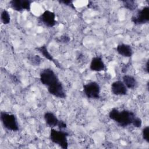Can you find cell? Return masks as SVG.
I'll list each match as a JSON object with an SVG mask.
<instances>
[{"mask_svg":"<svg viewBox=\"0 0 149 149\" xmlns=\"http://www.w3.org/2000/svg\"><path fill=\"white\" fill-rule=\"evenodd\" d=\"M109 117L122 127H126L132 125L139 128L142 125L141 119L136 116L133 112L127 109L120 111L115 108H112L109 112Z\"/></svg>","mask_w":149,"mask_h":149,"instance_id":"1","label":"cell"},{"mask_svg":"<svg viewBox=\"0 0 149 149\" xmlns=\"http://www.w3.org/2000/svg\"><path fill=\"white\" fill-rule=\"evenodd\" d=\"M69 133L62 130H56L54 129H51L49 134V139L51 141L58 145L63 149L68 148V137Z\"/></svg>","mask_w":149,"mask_h":149,"instance_id":"2","label":"cell"},{"mask_svg":"<svg viewBox=\"0 0 149 149\" xmlns=\"http://www.w3.org/2000/svg\"><path fill=\"white\" fill-rule=\"evenodd\" d=\"M0 118L3 126L6 129L13 132L19 130V125L15 115L2 111L0 113Z\"/></svg>","mask_w":149,"mask_h":149,"instance_id":"3","label":"cell"},{"mask_svg":"<svg viewBox=\"0 0 149 149\" xmlns=\"http://www.w3.org/2000/svg\"><path fill=\"white\" fill-rule=\"evenodd\" d=\"M40 80L41 83L47 87L52 86L59 81L56 73L50 68H45L41 71Z\"/></svg>","mask_w":149,"mask_h":149,"instance_id":"4","label":"cell"},{"mask_svg":"<svg viewBox=\"0 0 149 149\" xmlns=\"http://www.w3.org/2000/svg\"><path fill=\"white\" fill-rule=\"evenodd\" d=\"M83 93L90 99H98L100 97V86L96 81H91L83 86Z\"/></svg>","mask_w":149,"mask_h":149,"instance_id":"5","label":"cell"},{"mask_svg":"<svg viewBox=\"0 0 149 149\" xmlns=\"http://www.w3.org/2000/svg\"><path fill=\"white\" fill-rule=\"evenodd\" d=\"M132 22L135 24H143L149 21V8L144 6L132 17Z\"/></svg>","mask_w":149,"mask_h":149,"instance_id":"6","label":"cell"},{"mask_svg":"<svg viewBox=\"0 0 149 149\" xmlns=\"http://www.w3.org/2000/svg\"><path fill=\"white\" fill-rule=\"evenodd\" d=\"M33 1L30 0H12L9 2L10 8L17 12H22L23 10L30 11L31 4Z\"/></svg>","mask_w":149,"mask_h":149,"instance_id":"7","label":"cell"},{"mask_svg":"<svg viewBox=\"0 0 149 149\" xmlns=\"http://www.w3.org/2000/svg\"><path fill=\"white\" fill-rule=\"evenodd\" d=\"M55 17L56 16L54 12L47 10L39 16V20L45 26L52 27L56 24Z\"/></svg>","mask_w":149,"mask_h":149,"instance_id":"8","label":"cell"},{"mask_svg":"<svg viewBox=\"0 0 149 149\" xmlns=\"http://www.w3.org/2000/svg\"><path fill=\"white\" fill-rule=\"evenodd\" d=\"M47 88L49 93L55 97L62 99L65 98L66 97V93L63 88V84L60 81L58 83L54 84L53 86Z\"/></svg>","mask_w":149,"mask_h":149,"instance_id":"9","label":"cell"},{"mask_svg":"<svg viewBox=\"0 0 149 149\" xmlns=\"http://www.w3.org/2000/svg\"><path fill=\"white\" fill-rule=\"evenodd\" d=\"M111 92L115 95H125L127 93V88L121 80L113 81L111 86Z\"/></svg>","mask_w":149,"mask_h":149,"instance_id":"10","label":"cell"},{"mask_svg":"<svg viewBox=\"0 0 149 149\" xmlns=\"http://www.w3.org/2000/svg\"><path fill=\"white\" fill-rule=\"evenodd\" d=\"M90 68L92 71L101 72L105 69V65L100 56H95L91 59Z\"/></svg>","mask_w":149,"mask_h":149,"instance_id":"11","label":"cell"},{"mask_svg":"<svg viewBox=\"0 0 149 149\" xmlns=\"http://www.w3.org/2000/svg\"><path fill=\"white\" fill-rule=\"evenodd\" d=\"M116 52L121 56L129 58L133 55V49L130 45L126 44H120L116 48Z\"/></svg>","mask_w":149,"mask_h":149,"instance_id":"12","label":"cell"},{"mask_svg":"<svg viewBox=\"0 0 149 149\" xmlns=\"http://www.w3.org/2000/svg\"><path fill=\"white\" fill-rule=\"evenodd\" d=\"M44 118L47 125L51 127L58 126L61 122V120H59L55 115L51 112H45Z\"/></svg>","mask_w":149,"mask_h":149,"instance_id":"13","label":"cell"},{"mask_svg":"<svg viewBox=\"0 0 149 149\" xmlns=\"http://www.w3.org/2000/svg\"><path fill=\"white\" fill-rule=\"evenodd\" d=\"M44 57H45L46 59H47L48 60H49V61H51L52 62L56 67H58V68L59 69H61L62 67L60 65V64L57 62L56 61L53 56L50 54V53L48 52V49H47V48L46 47V45H42L41 47H37L36 48Z\"/></svg>","mask_w":149,"mask_h":149,"instance_id":"14","label":"cell"},{"mask_svg":"<svg viewBox=\"0 0 149 149\" xmlns=\"http://www.w3.org/2000/svg\"><path fill=\"white\" fill-rule=\"evenodd\" d=\"M122 81L127 88L133 89L136 87L137 85V81L133 76L129 74H125L122 77Z\"/></svg>","mask_w":149,"mask_h":149,"instance_id":"15","label":"cell"},{"mask_svg":"<svg viewBox=\"0 0 149 149\" xmlns=\"http://www.w3.org/2000/svg\"><path fill=\"white\" fill-rule=\"evenodd\" d=\"M122 3L125 8L131 11L136 10L137 7V5L134 1H122Z\"/></svg>","mask_w":149,"mask_h":149,"instance_id":"16","label":"cell"},{"mask_svg":"<svg viewBox=\"0 0 149 149\" xmlns=\"http://www.w3.org/2000/svg\"><path fill=\"white\" fill-rule=\"evenodd\" d=\"M1 20L3 24H8L10 22V16L6 10H3L1 14Z\"/></svg>","mask_w":149,"mask_h":149,"instance_id":"17","label":"cell"},{"mask_svg":"<svg viewBox=\"0 0 149 149\" xmlns=\"http://www.w3.org/2000/svg\"><path fill=\"white\" fill-rule=\"evenodd\" d=\"M29 61L31 63V64L35 65V66H38L41 63V58L38 55H32L29 58Z\"/></svg>","mask_w":149,"mask_h":149,"instance_id":"18","label":"cell"},{"mask_svg":"<svg viewBox=\"0 0 149 149\" xmlns=\"http://www.w3.org/2000/svg\"><path fill=\"white\" fill-rule=\"evenodd\" d=\"M142 136L143 139L147 142L149 143V127L148 126L143 128L142 130Z\"/></svg>","mask_w":149,"mask_h":149,"instance_id":"19","label":"cell"},{"mask_svg":"<svg viewBox=\"0 0 149 149\" xmlns=\"http://www.w3.org/2000/svg\"><path fill=\"white\" fill-rule=\"evenodd\" d=\"M58 41L61 43H68L70 41V38L66 35H63L58 38Z\"/></svg>","mask_w":149,"mask_h":149,"instance_id":"20","label":"cell"},{"mask_svg":"<svg viewBox=\"0 0 149 149\" xmlns=\"http://www.w3.org/2000/svg\"><path fill=\"white\" fill-rule=\"evenodd\" d=\"M59 3H63V5H66V6H68L72 8L73 9H75V7H74L73 3V1H69V0H68V1L63 0V1H59Z\"/></svg>","mask_w":149,"mask_h":149,"instance_id":"21","label":"cell"},{"mask_svg":"<svg viewBox=\"0 0 149 149\" xmlns=\"http://www.w3.org/2000/svg\"><path fill=\"white\" fill-rule=\"evenodd\" d=\"M144 69H145V70L146 71V72H147V73H148V61H147Z\"/></svg>","mask_w":149,"mask_h":149,"instance_id":"22","label":"cell"}]
</instances>
